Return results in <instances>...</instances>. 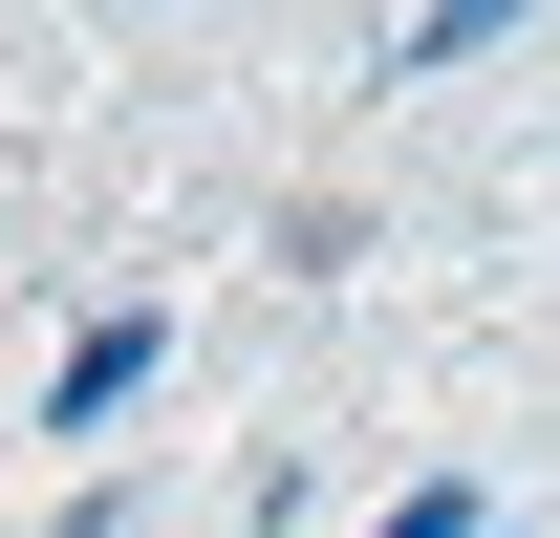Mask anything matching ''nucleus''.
<instances>
[{
	"instance_id": "1",
	"label": "nucleus",
	"mask_w": 560,
	"mask_h": 538,
	"mask_svg": "<svg viewBox=\"0 0 560 538\" xmlns=\"http://www.w3.org/2000/svg\"><path fill=\"white\" fill-rule=\"evenodd\" d=\"M151 366H173V302H108V324L44 366V431H108V409H151Z\"/></svg>"
},
{
	"instance_id": "2",
	"label": "nucleus",
	"mask_w": 560,
	"mask_h": 538,
	"mask_svg": "<svg viewBox=\"0 0 560 538\" xmlns=\"http://www.w3.org/2000/svg\"><path fill=\"white\" fill-rule=\"evenodd\" d=\"M517 44V0H431V22H388V86H431V66H495Z\"/></svg>"
},
{
	"instance_id": "3",
	"label": "nucleus",
	"mask_w": 560,
	"mask_h": 538,
	"mask_svg": "<svg viewBox=\"0 0 560 538\" xmlns=\"http://www.w3.org/2000/svg\"><path fill=\"white\" fill-rule=\"evenodd\" d=\"M475 517H495L475 473H431V495H388V538H475Z\"/></svg>"
},
{
	"instance_id": "4",
	"label": "nucleus",
	"mask_w": 560,
	"mask_h": 538,
	"mask_svg": "<svg viewBox=\"0 0 560 538\" xmlns=\"http://www.w3.org/2000/svg\"><path fill=\"white\" fill-rule=\"evenodd\" d=\"M66 538H130V495H86V517H66Z\"/></svg>"
}]
</instances>
